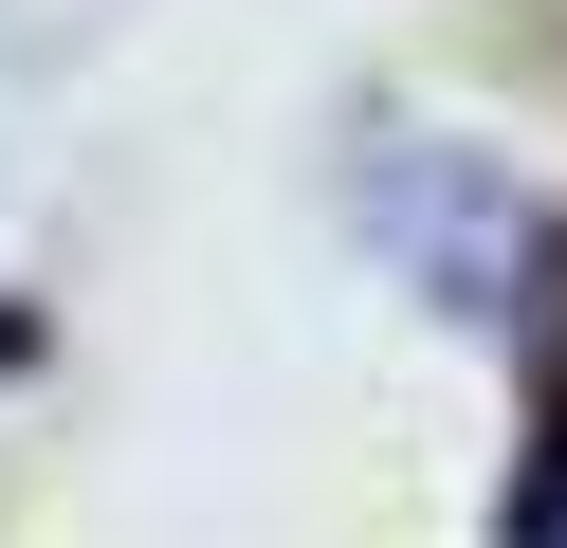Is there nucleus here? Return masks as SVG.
Returning a JSON list of instances; mask_svg holds the SVG:
<instances>
[{"label": "nucleus", "mask_w": 567, "mask_h": 548, "mask_svg": "<svg viewBox=\"0 0 567 548\" xmlns=\"http://www.w3.org/2000/svg\"><path fill=\"white\" fill-rule=\"evenodd\" d=\"M494 548H567V384H549V421H530V475H513V511H494Z\"/></svg>", "instance_id": "obj_1"}]
</instances>
